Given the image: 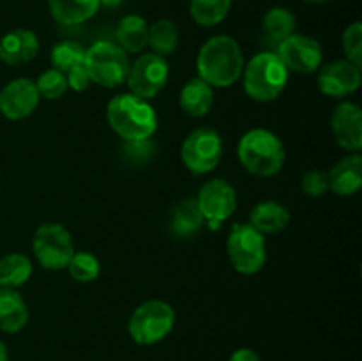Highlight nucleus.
<instances>
[{"instance_id":"1","label":"nucleus","mask_w":362,"mask_h":361,"mask_svg":"<svg viewBox=\"0 0 362 361\" xmlns=\"http://www.w3.org/2000/svg\"><path fill=\"white\" fill-rule=\"evenodd\" d=\"M197 69L198 78L211 87H230L244 69L240 46L230 35H214L198 52Z\"/></svg>"},{"instance_id":"2","label":"nucleus","mask_w":362,"mask_h":361,"mask_svg":"<svg viewBox=\"0 0 362 361\" xmlns=\"http://www.w3.org/2000/svg\"><path fill=\"white\" fill-rule=\"evenodd\" d=\"M106 119L112 130L127 142H145L158 130V115L151 103L131 92L110 99Z\"/></svg>"},{"instance_id":"3","label":"nucleus","mask_w":362,"mask_h":361,"mask_svg":"<svg viewBox=\"0 0 362 361\" xmlns=\"http://www.w3.org/2000/svg\"><path fill=\"white\" fill-rule=\"evenodd\" d=\"M239 161L244 170L257 177L276 176L286 159L285 145L269 130H250L239 140Z\"/></svg>"},{"instance_id":"4","label":"nucleus","mask_w":362,"mask_h":361,"mask_svg":"<svg viewBox=\"0 0 362 361\" xmlns=\"http://www.w3.org/2000/svg\"><path fill=\"white\" fill-rule=\"evenodd\" d=\"M288 73L290 71L274 52H262L244 66L240 76L244 91L251 99L267 103L281 96L288 84Z\"/></svg>"},{"instance_id":"5","label":"nucleus","mask_w":362,"mask_h":361,"mask_svg":"<svg viewBox=\"0 0 362 361\" xmlns=\"http://www.w3.org/2000/svg\"><path fill=\"white\" fill-rule=\"evenodd\" d=\"M175 311L166 301L151 299L131 314L127 331L138 345H154L172 333Z\"/></svg>"},{"instance_id":"6","label":"nucleus","mask_w":362,"mask_h":361,"mask_svg":"<svg viewBox=\"0 0 362 361\" xmlns=\"http://www.w3.org/2000/svg\"><path fill=\"white\" fill-rule=\"evenodd\" d=\"M83 64L90 81L106 88L122 85L131 66L127 53L119 45L110 41H98L85 50Z\"/></svg>"},{"instance_id":"7","label":"nucleus","mask_w":362,"mask_h":361,"mask_svg":"<svg viewBox=\"0 0 362 361\" xmlns=\"http://www.w3.org/2000/svg\"><path fill=\"white\" fill-rule=\"evenodd\" d=\"M230 264L240 275H255L267 262V244L264 234L258 232L250 223L233 225L226 239Z\"/></svg>"},{"instance_id":"8","label":"nucleus","mask_w":362,"mask_h":361,"mask_svg":"<svg viewBox=\"0 0 362 361\" xmlns=\"http://www.w3.org/2000/svg\"><path fill=\"white\" fill-rule=\"evenodd\" d=\"M32 250L39 264L49 271L67 269L74 255V244L71 234L60 223H42L34 234Z\"/></svg>"},{"instance_id":"9","label":"nucleus","mask_w":362,"mask_h":361,"mask_svg":"<svg viewBox=\"0 0 362 361\" xmlns=\"http://www.w3.org/2000/svg\"><path fill=\"white\" fill-rule=\"evenodd\" d=\"M180 156L189 172L198 176L212 172L223 158L221 137L214 130L198 127L187 134L180 149Z\"/></svg>"},{"instance_id":"10","label":"nucleus","mask_w":362,"mask_h":361,"mask_svg":"<svg viewBox=\"0 0 362 361\" xmlns=\"http://www.w3.org/2000/svg\"><path fill=\"white\" fill-rule=\"evenodd\" d=\"M168 73L170 67L165 57L144 53L129 66L126 81L131 88V94L148 101L165 87L168 81Z\"/></svg>"},{"instance_id":"11","label":"nucleus","mask_w":362,"mask_h":361,"mask_svg":"<svg viewBox=\"0 0 362 361\" xmlns=\"http://www.w3.org/2000/svg\"><path fill=\"white\" fill-rule=\"evenodd\" d=\"M202 216L207 219L212 230H218L223 222L230 218L237 209L235 188L225 179H212L202 186L197 197Z\"/></svg>"},{"instance_id":"12","label":"nucleus","mask_w":362,"mask_h":361,"mask_svg":"<svg viewBox=\"0 0 362 361\" xmlns=\"http://www.w3.org/2000/svg\"><path fill=\"white\" fill-rule=\"evenodd\" d=\"M276 55L285 64L286 69L299 74L315 73L324 59L320 42L303 34H292L279 42Z\"/></svg>"},{"instance_id":"13","label":"nucleus","mask_w":362,"mask_h":361,"mask_svg":"<svg viewBox=\"0 0 362 361\" xmlns=\"http://www.w3.org/2000/svg\"><path fill=\"white\" fill-rule=\"evenodd\" d=\"M37 87L28 78H16L0 91V113L9 120H21L39 105Z\"/></svg>"},{"instance_id":"14","label":"nucleus","mask_w":362,"mask_h":361,"mask_svg":"<svg viewBox=\"0 0 362 361\" xmlns=\"http://www.w3.org/2000/svg\"><path fill=\"white\" fill-rule=\"evenodd\" d=\"M318 88L329 98H345L361 87V67L350 60H336L318 73Z\"/></svg>"},{"instance_id":"15","label":"nucleus","mask_w":362,"mask_h":361,"mask_svg":"<svg viewBox=\"0 0 362 361\" xmlns=\"http://www.w3.org/2000/svg\"><path fill=\"white\" fill-rule=\"evenodd\" d=\"M331 130L336 142L350 152L362 149V112L356 103H339L331 115Z\"/></svg>"},{"instance_id":"16","label":"nucleus","mask_w":362,"mask_h":361,"mask_svg":"<svg viewBox=\"0 0 362 361\" xmlns=\"http://www.w3.org/2000/svg\"><path fill=\"white\" fill-rule=\"evenodd\" d=\"M39 39L37 35L27 28L11 30L0 39V60L9 66L27 64L37 55Z\"/></svg>"},{"instance_id":"17","label":"nucleus","mask_w":362,"mask_h":361,"mask_svg":"<svg viewBox=\"0 0 362 361\" xmlns=\"http://www.w3.org/2000/svg\"><path fill=\"white\" fill-rule=\"evenodd\" d=\"M329 191L338 197L356 195L362 186V158L357 152L339 159L327 172Z\"/></svg>"},{"instance_id":"18","label":"nucleus","mask_w":362,"mask_h":361,"mask_svg":"<svg viewBox=\"0 0 362 361\" xmlns=\"http://www.w3.org/2000/svg\"><path fill=\"white\" fill-rule=\"evenodd\" d=\"M28 322V308L16 289H0V329L4 333L21 331Z\"/></svg>"},{"instance_id":"19","label":"nucleus","mask_w":362,"mask_h":361,"mask_svg":"<svg viewBox=\"0 0 362 361\" xmlns=\"http://www.w3.org/2000/svg\"><path fill=\"white\" fill-rule=\"evenodd\" d=\"M290 223L288 209L278 202H260L250 212V225L260 234H278Z\"/></svg>"},{"instance_id":"20","label":"nucleus","mask_w":362,"mask_h":361,"mask_svg":"<svg viewBox=\"0 0 362 361\" xmlns=\"http://www.w3.org/2000/svg\"><path fill=\"white\" fill-rule=\"evenodd\" d=\"M99 0H48L53 20L62 25H80L98 13Z\"/></svg>"},{"instance_id":"21","label":"nucleus","mask_w":362,"mask_h":361,"mask_svg":"<svg viewBox=\"0 0 362 361\" xmlns=\"http://www.w3.org/2000/svg\"><path fill=\"white\" fill-rule=\"evenodd\" d=\"M180 108L189 117H204L211 112L214 103V91L200 78H193L182 87L179 96Z\"/></svg>"},{"instance_id":"22","label":"nucleus","mask_w":362,"mask_h":361,"mask_svg":"<svg viewBox=\"0 0 362 361\" xmlns=\"http://www.w3.org/2000/svg\"><path fill=\"white\" fill-rule=\"evenodd\" d=\"M117 45L129 53H140L147 46L148 38V25L147 21L136 14L124 16L119 21V27L115 32Z\"/></svg>"},{"instance_id":"23","label":"nucleus","mask_w":362,"mask_h":361,"mask_svg":"<svg viewBox=\"0 0 362 361\" xmlns=\"http://www.w3.org/2000/svg\"><path fill=\"white\" fill-rule=\"evenodd\" d=\"M204 222L197 198H186L172 211L170 229L177 237H191L202 229Z\"/></svg>"},{"instance_id":"24","label":"nucleus","mask_w":362,"mask_h":361,"mask_svg":"<svg viewBox=\"0 0 362 361\" xmlns=\"http://www.w3.org/2000/svg\"><path fill=\"white\" fill-rule=\"evenodd\" d=\"M262 32L269 45L279 46V42H283L296 32V16L288 9L272 7L262 20Z\"/></svg>"},{"instance_id":"25","label":"nucleus","mask_w":362,"mask_h":361,"mask_svg":"<svg viewBox=\"0 0 362 361\" xmlns=\"http://www.w3.org/2000/svg\"><path fill=\"white\" fill-rule=\"evenodd\" d=\"M32 276V262L21 253L0 258V289H18Z\"/></svg>"},{"instance_id":"26","label":"nucleus","mask_w":362,"mask_h":361,"mask_svg":"<svg viewBox=\"0 0 362 361\" xmlns=\"http://www.w3.org/2000/svg\"><path fill=\"white\" fill-rule=\"evenodd\" d=\"M147 45L156 55H170L179 46V28L172 20H158L152 27H148Z\"/></svg>"},{"instance_id":"27","label":"nucleus","mask_w":362,"mask_h":361,"mask_svg":"<svg viewBox=\"0 0 362 361\" xmlns=\"http://www.w3.org/2000/svg\"><path fill=\"white\" fill-rule=\"evenodd\" d=\"M232 0H191V18L200 27H214L228 14Z\"/></svg>"},{"instance_id":"28","label":"nucleus","mask_w":362,"mask_h":361,"mask_svg":"<svg viewBox=\"0 0 362 361\" xmlns=\"http://www.w3.org/2000/svg\"><path fill=\"white\" fill-rule=\"evenodd\" d=\"M49 59L55 69L62 71L64 74L69 69H73L78 64H83L85 60V48L80 42L74 41H62L53 46Z\"/></svg>"},{"instance_id":"29","label":"nucleus","mask_w":362,"mask_h":361,"mask_svg":"<svg viewBox=\"0 0 362 361\" xmlns=\"http://www.w3.org/2000/svg\"><path fill=\"white\" fill-rule=\"evenodd\" d=\"M67 269H69V275L76 282L90 283L99 276L101 265H99V260L92 253H87V251H78L76 253L74 251L69 264H67Z\"/></svg>"},{"instance_id":"30","label":"nucleus","mask_w":362,"mask_h":361,"mask_svg":"<svg viewBox=\"0 0 362 361\" xmlns=\"http://www.w3.org/2000/svg\"><path fill=\"white\" fill-rule=\"evenodd\" d=\"M34 84L35 87H37L39 96L45 99L62 98V96L66 94L67 88H69L67 87L66 74H64L62 71L55 69V67L45 71V73H42L41 76L37 78V81H34Z\"/></svg>"},{"instance_id":"31","label":"nucleus","mask_w":362,"mask_h":361,"mask_svg":"<svg viewBox=\"0 0 362 361\" xmlns=\"http://www.w3.org/2000/svg\"><path fill=\"white\" fill-rule=\"evenodd\" d=\"M341 45L346 59L357 67H362V25L359 21L352 23L343 32Z\"/></svg>"},{"instance_id":"32","label":"nucleus","mask_w":362,"mask_h":361,"mask_svg":"<svg viewBox=\"0 0 362 361\" xmlns=\"http://www.w3.org/2000/svg\"><path fill=\"white\" fill-rule=\"evenodd\" d=\"M300 191L311 198L324 197L329 191L327 173L322 172V170H310V172H306L303 179H300Z\"/></svg>"},{"instance_id":"33","label":"nucleus","mask_w":362,"mask_h":361,"mask_svg":"<svg viewBox=\"0 0 362 361\" xmlns=\"http://www.w3.org/2000/svg\"><path fill=\"white\" fill-rule=\"evenodd\" d=\"M67 78V87H71L76 92H83L90 87V76H88L87 69H85V64H78L73 69H69L66 73Z\"/></svg>"},{"instance_id":"34","label":"nucleus","mask_w":362,"mask_h":361,"mask_svg":"<svg viewBox=\"0 0 362 361\" xmlns=\"http://www.w3.org/2000/svg\"><path fill=\"white\" fill-rule=\"evenodd\" d=\"M228 361H262V360L253 349L240 347V349H237L235 353H232V356H230Z\"/></svg>"},{"instance_id":"35","label":"nucleus","mask_w":362,"mask_h":361,"mask_svg":"<svg viewBox=\"0 0 362 361\" xmlns=\"http://www.w3.org/2000/svg\"><path fill=\"white\" fill-rule=\"evenodd\" d=\"M7 360H9V353H7L6 343L0 340V361H7Z\"/></svg>"},{"instance_id":"36","label":"nucleus","mask_w":362,"mask_h":361,"mask_svg":"<svg viewBox=\"0 0 362 361\" xmlns=\"http://www.w3.org/2000/svg\"><path fill=\"white\" fill-rule=\"evenodd\" d=\"M101 2V6H106V7H117L120 6V4H124L126 0H99Z\"/></svg>"},{"instance_id":"37","label":"nucleus","mask_w":362,"mask_h":361,"mask_svg":"<svg viewBox=\"0 0 362 361\" xmlns=\"http://www.w3.org/2000/svg\"><path fill=\"white\" fill-rule=\"evenodd\" d=\"M304 2H310V4H322V2H327V0H304Z\"/></svg>"}]
</instances>
